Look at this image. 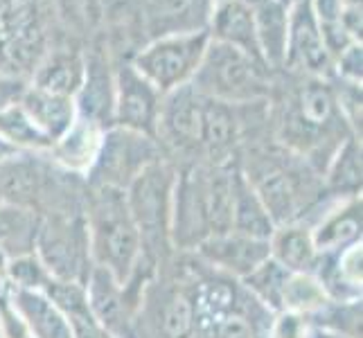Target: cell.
Instances as JSON below:
<instances>
[{"label":"cell","mask_w":363,"mask_h":338,"mask_svg":"<svg viewBox=\"0 0 363 338\" xmlns=\"http://www.w3.org/2000/svg\"><path fill=\"white\" fill-rule=\"evenodd\" d=\"M86 232L93 266L127 284L143 259V242L127 205V194L116 187H91L86 196Z\"/></svg>","instance_id":"1"},{"label":"cell","mask_w":363,"mask_h":338,"mask_svg":"<svg viewBox=\"0 0 363 338\" xmlns=\"http://www.w3.org/2000/svg\"><path fill=\"white\" fill-rule=\"evenodd\" d=\"M341 129L352 133L336 102L334 89L325 79L305 77L286 102L280 140L311 160L314 152L323 149V140H341Z\"/></svg>","instance_id":"2"},{"label":"cell","mask_w":363,"mask_h":338,"mask_svg":"<svg viewBox=\"0 0 363 338\" xmlns=\"http://www.w3.org/2000/svg\"><path fill=\"white\" fill-rule=\"evenodd\" d=\"M174 183H177V171L165 158H158L138 174L124 190L129 212L143 242V255L154 264L169 253L172 246L169 228Z\"/></svg>","instance_id":"3"},{"label":"cell","mask_w":363,"mask_h":338,"mask_svg":"<svg viewBox=\"0 0 363 338\" xmlns=\"http://www.w3.org/2000/svg\"><path fill=\"white\" fill-rule=\"evenodd\" d=\"M267 66L226 43H208L192 86L206 97L226 104H250L269 93Z\"/></svg>","instance_id":"4"},{"label":"cell","mask_w":363,"mask_h":338,"mask_svg":"<svg viewBox=\"0 0 363 338\" xmlns=\"http://www.w3.org/2000/svg\"><path fill=\"white\" fill-rule=\"evenodd\" d=\"M34 255L55 280L86 284L93 261L84 212H45V217L39 221V230H36Z\"/></svg>","instance_id":"5"},{"label":"cell","mask_w":363,"mask_h":338,"mask_svg":"<svg viewBox=\"0 0 363 338\" xmlns=\"http://www.w3.org/2000/svg\"><path fill=\"white\" fill-rule=\"evenodd\" d=\"M210 43L208 30L179 32L158 36L143 52H138L131 66L154 86L160 95H167L179 86L190 84Z\"/></svg>","instance_id":"6"},{"label":"cell","mask_w":363,"mask_h":338,"mask_svg":"<svg viewBox=\"0 0 363 338\" xmlns=\"http://www.w3.org/2000/svg\"><path fill=\"white\" fill-rule=\"evenodd\" d=\"M158 158H162V154L156 137L111 127L102 133L97 156L89 167V183L91 187L127 190L138 174Z\"/></svg>","instance_id":"7"},{"label":"cell","mask_w":363,"mask_h":338,"mask_svg":"<svg viewBox=\"0 0 363 338\" xmlns=\"http://www.w3.org/2000/svg\"><path fill=\"white\" fill-rule=\"evenodd\" d=\"M143 278H131L127 284L113 280V275L104 269H91L86 280V300L99 329L111 338H138L135 332V303Z\"/></svg>","instance_id":"8"},{"label":"cell","mask_w":363,"mask_h":338,"mask_svg":"<svg viewBox=\"0 0 363 338\" xmlns=\"http://www.w3.org/2000/svg\"><path fill=\"white\" fill-rule=\"evenodd\" d=\"M0 55L14 70H36L43 32L36 0H0Z\"/></svg>","instance_id":"9"},{"label":"cell","mask_w":363,"mask_h":338,"mask_svg":"<svg viewBox=\"0 0 363 338\" xmlns=\"http://www.w3.org/2000/svg\"><path fill=\"white\" fill-rule=\"evenodd\" d=\"M284 66L314 79H325L332 72L334 57L325 45L311 0H296L289 7Z\"/></svg>","instance_id":"10"},{"label":"cell","mask_w":363,"mask_h":338,"mask_svg":"<svg viewBox=\"0 0 363 338\" xmlns=\"http://www.w3.org/2000/svg\"><path fill=\"white\" fill-rule=\"evenodd\" d=\"M113 79H116L113 127L131 129L156 137L162 95L131 64L122 66Z\"/></svg>","instance_id":"11"},{"label":"cell","mask_w":363,"mask_h":338,"mask_svg":"<svg viewBox=\"0 0 363 338\" xmlns=\"http://www.w3.org/2000/svg\"><path fill=\"white\" fill-rule=\"evenodd\" d=\"M206 95L199 93L192 84H185L162 95L158 129L172 145L181 149L201 147L203 137V116H206Z\"/></svg>","instance_id":"12"},{"label":"cell","mask_w":363,"mask_h":338,"mask_svg":"<svg viewBox=\"0 0 363 338\" xmlns=\"http://www.w3.org/2000/svg\"><path fill=\"white\" fill-rule=\"evenodd\" d=\"M248 183L253 185L255 194L259 196V201L264 203L267 212L271 215L275 228L286 223H296L303 215V210L307 208L303 187H300L296 171L286 169L275 162H262L257 165L255 171L246 174Z\"/></svg>","instance_id":"13"},{"label":"cell","mask_w":363,"mask_h":338,"mask_svg":"<svg viewBox=\"0 0 363 338\" xmlns=\"http://www.w3.org/2000/svg\"><path fill=\"white\" fill-rule=\"evenodd\" d=\"M194 253L210 266L242 280L271 257V246L267 240H253V237L228 230L223 235L208 237L194 248Z\"/></svg>","instance_id":"14"},{"label":"cell","mask_w":363,"mask_h":338,"mask_svg":"<svg viewBox=\"0 0 363 338\" xmlns=\"http://www.w3.org/2000/svg\"><path fill=\"white\" fill-rule=\"evenodd\" d=\"M208 34L212 41L242 50L244 55L264 64L253 18H250V11L242 0H215L208 18Z\"/></svg>","instance_id":"15"},{"label":"cell","mask_w":363,"mask_h":338,"mask_svg":"<svg viewBox=\"0 0 363 338\" xmlns=\"http://www.w3.org/2000/svg\"><path fill=\"white\" fill-rule=\"evenodd\" d=\"M77 118L99 127L102 131L113 127V106H116V79L111 77L104 61L91 59L86 64V74L79 93L74 95Z\"/></svg>","instance_id":"16"},{"label":"cell","mask_w":363,"mask_h":338,"mask_svg":"<svg viewBox=\"0 0 363 338\" xmlns=\"http://www.w3.org/2000/svg\"><path fill=\"white\" fill-rule=\"evenodd\" d=\"M255 25L257 43L267 68H282L289 30V5L280 0H242Z\"/></svg>","instance_id":"17"},{"label":"cell","mask_w":363,"mask_h":338,"mask_svg":"<svg viewBox=\"0 0 363 338\" xmlns=\"http://www.w3.org/2000/svg\"><path fill=\"white\" fill-rule=\"evenodd\" d=\"M21 108L34 122V127L48 135V140L52 145L61 140L77 120L74 97L52 95L41 89H34V86H28V91L21 99Z\"/></svg>","instance_id":"18"},{"label":"cell","mask_w":363,"mask_h":338,"mask_svg":"<svg viewBox=\"0 0 363 338\" xmlns=\"http://www.w3.org/2000/svg\"><path fill=\"white\" fill-rule=\"evenodd\" d=\"M271 257L284 266L289 273L314 275L320 261V253L311 237V228L305 223H286L278 225L269 240Z\"/></svg>","instance_id":"19"},{"label":"cell","mask_w":363,"mask_h":338,"mask_svg":"<svg viewBox=\"0 0 363 338\" xmlns=\"http://www.w3.org/2000/svg\"><path fill=\"white\" fill-rule=\"evenodd\" d=\"M230 230L253 237V240H271L275 232V223L259 201L253 185L248 183L240 167H233V219Z\"/></svg>","instance_id":"20"},{"label":"cell","mask_w":363,"mask_h":338,"mask_svg":"<svg viewBox=\"0 0 363 338\" xmlns=\"http://www.w3.org/2000/svg\"><path fill=\"white\" fill-rule=\"evenodd\" d=\"M11 307L28 325L34 338H74L66 316L50 303L41 291L16 289L11 291Z\"/></svg>","instance_id":"21"},{"label":"cell","mask_w":363,"mask_h":338,"mask_svg":"<svg viewBox=\"0 0 363 338\" xmlns=\"http://www.w3.org/2000/svg\"><path fill=\"white\" fill-rule=\"evenodd\" d=\"M361 196L345 198V203L325 215L311 230L318 253H339V250L359 244L361 240Z\"/></svg>","instance_id":"22"},{"label":"cell","mask_w":363,"mask_h":338,"mask_svg":"<svg viewBox=\"0 0 363 338\" xmlns=\"http://www.w3.org/2000/svg\"><path fill=\"white\" fill-rule=\"evenodd\" d=\"M212 3L215 0H145L160 36L208 30Z\"/></svg>","instance_id":"23"},{"label":"cell","mask_w":363,"mask_h":338,"mask_svg":"<svg viewBox=\"0 0 363 338\" xmlns=\"http://www.w3.org/2000/svg\"><path fill=\"white\" fill-rule=\"evenodd\" d=\"M240 135V124H237L233 104L219 102V99H206V116H203V137L201 149L210 156L212 165H226L233 147Z\"/></svg>","instance_id":"24"},{"label":"cell","mask_w":363,"mask_h":338,"mask_svg":"<svg viewBox=\"0 0 363 338\" xmlns=\"http://www.w3.org/2000/svg\"><path fill=\"white\" fill-rule=\"evenodd\" d=\"M86 74V61L77 52H55L34 70L32 86L52 95L74 97Z\"/></svg>","instance_id":"25"},{"label":"cell","mask_w":363,"mask_h":338,"mask_svg":"<svg viewBox=\"0 0 363 338\" xmlns=\"http://www.w3.org/2000/svg\"><path fill=\"white\" fill-rule=\"evenodd\" d=\"M39 221L41 217L30 208L0 203V253L11 259L34 253Z\"/></svg>","instance_id":"26"},{"label":"cell","mask_w":363,"mask_h":338,"mask_svg":"<svg viewBox=\"0 0 363 338\" xmlns=\"http://www.w3.org/2000/svg\"><path fill=\"white\" fill-rule=\"evenodd\" d=\"M102 129L82 118L74 120L70 131L52 145L50 152L68 169H89L97 156L99 142H102Z\"/></svg>","instance_id":"27"},{"label":"cell","mask_w":363,"mask_h":338,"mask_svg":"<svg viewBox=\"0 0 363 338\" xmlns=\"http://www.w3.org/2000/svg\"><path fill=\"white\" fill-rule=\"evenodd\" d=\"M328 187L336 196L345 198L361 194V142L357 140V135H350L330 158Z\"/></svg>","instance_id":"28"},{"label":"cell","mask_w":363,"mask_h":338,"mask_svg":"<svg viewBox=\"0 0 363 338\" xmlns=\"http://www.w3.org/2000/svg\"><path fill=\"white\" fill-rule=\"evenodd\" d=\"M289 271L280 266L273 257L264 259L262 264L242 278V284L250 291L257 303H262L267 309L282 311V298H284V286L289 280Z\"/></svg>","instance_id":"29"},{"label":"cell","mask_w":363,"mask_h":338,"mask_svg":"<svg viewBox=\"0 0 363 338\" xmlns=\"http://www.w3.org/2000/svg\"><path fill=\"white\" fill-rule=\"evenodd\" d=\"M0 137H3L7 145L14 147L16 152H23V149L50 152V149H52V142L48 140V135H43L34 127V122L25 116L21 104L0 113Z\"/></svg>","instance_id":"30"},{"label":"cell","mask_w":363,"mask_h":338,"mask_svg":"<svg viewBox=\"0 0 363 338\" xmlns=\"http://www.w3.org/2000/svg\"><path fill=\"white\" fill-rule=\"evenodd\" d=\"M330 303L323 284L316 275L307 273H291L284 286L282 311H294V314H318V311Z\"/></svg>","instance_id":"31"},{"label":"cell","mask_w":363,"mask_h":338,"mask_svg":"<svg viewBox=\"0 0 363 338\" xmlns=\"http://www.w3.org/2000/svg\"><path fill=\"white\" fill-rule=\"evenodd\" d=\"M199 325L194 298L185 291H172L162 305V334L167 338H194Z\"/></svg>","instance_id":"32"},{"label":"cell","mask_w":363,"mask_h":338,"mask_svg":"<svg viewBox=\"0 0 363 338\" xmlns=\"http://www.w3.org/2000/svg\"><path fill=\"white\" fill-rule=\"evenodd\" d=\"M215 338H259L253 320L242 314L228 311L226 316L215 320Z\"/></svg>","instance_id":"33"},{"label":"cell","mask_w":363,"mask_h":338,"mask_svg":"<svg viewBox=\"0 0 363 338\" xmlns=\"http://www.w3.org/2000/svg\"><path fill=\"white\" fill-rule=\"evenodd\" d=\"M361 66H363L361 43H350L343 52L336 57V68H339V74L343 77V81L361 84V72H363Z\"/></svg>","instance_id":"34"},{"label":"cell","mask_w":363,"mask_h":338,"mask_svg":"<svg viewBox=\"0 0 363 338\" xmlns=\"http://www.w3.org/2000/svg\"><path fill=\"white\" fill-rule=\"evenodd\" d=\"M28 81L18 74H9V72H0V113L9 111L11 106L21 104V99L28 91Z\"/></svg>","instance_id":"35"},{"label":"cell","mask_w":363,"mask_h":338,"mask_svg":"<svg viewBox=\"0 0 363 338\" xmlns=\"http://www.w3.org/2000/svg\"><path fill=\"white\" fill-rule=\"evenodd\" d=\"M14 156H18V152L11 145H7L3 137H0V162L3 160H7V158H14Z\"/></svg>","instance_id":"36"},{"label":"cell","mask_w":363,"mask_h":338,"mask_svg":"<svg viewBox=\"0 0 363 338\" xmlns=\"http://www.w3.org/2000/svg\"><path fill=\"white\" fill-rule=\"evenodd\" d=\"M311 338H347V336H341V334L330 332V329H316L314 334H311Z\"/></svg>","instance_id":"37"},{"label":"cell","mask_w":363,"mask_h":338,"mask_svg":"<svg viewBox=\"0 0 363 338\" xmlns=\"http://www.w3.org/2000/svg\"><path fill=\"white\" fill-rule=\"evenodd\" d=\"M280 3H284V5H289V7H291V3H294V0H280Z\"/></svg>","instance_id":"38"},{"label":"cell","mask_w":363,"mask_h":338,"mask_svg":"<svg viewBox=\"0 0 363 338\" xmlns=\"http://www.w3.org/2000/svg\"><path fill=\"white\" fill-rule=\"evenodd\" d=\"M104 338H111V336H106V334H104Z\"/></svg>","instance_id":"39"},{"label":"cell","mask_w":363,"mask_h":338,"mask_svg":"<svg viewBox=\"0 0 363 338\" xmlns=\"http://www.w3.org/2000/svg\"><path fill=\"white\" fill-rule=\"evenodd\" d=\"M294 3H296V0H294Z\"/></svg>","instance_id":"40"}]
</instances>
